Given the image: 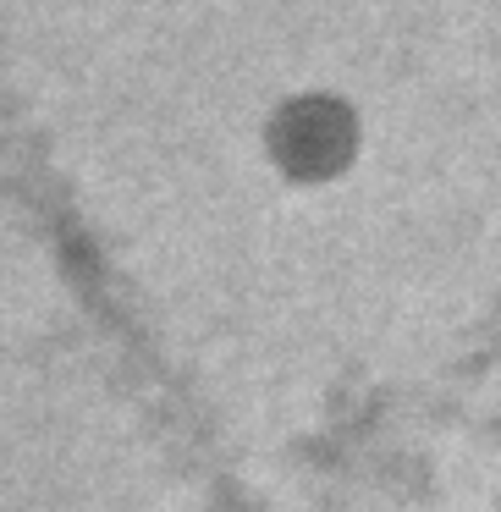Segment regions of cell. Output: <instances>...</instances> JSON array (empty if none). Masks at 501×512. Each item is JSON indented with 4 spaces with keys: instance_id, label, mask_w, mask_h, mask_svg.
<instances>
[{
    "instance_id": "obj_1",
    "label": "cell",
    "mask_w": 501,
    "mask_h": 512,
    "mask_svg": "<svg viewBox=\"0 0 501 512\" xmlns=\"http://www.w3.org/2000/svg\"><path fill=\"white\" fill-rule=\"evenodd\" d=\"M358 149H364V122L353 100L331 89H298L265 116V160L281 182H303V188L336 182L353 171Z\"/></svg>"
}]
</instances>
